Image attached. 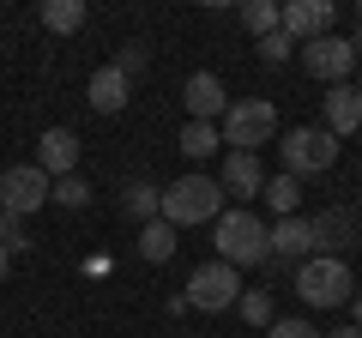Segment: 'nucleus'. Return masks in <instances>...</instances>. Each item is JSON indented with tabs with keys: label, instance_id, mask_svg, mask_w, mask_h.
Returning a JSON list of instances; mask_svg holds the SVG:
<instances>
[{
	"label": "nucleus",
	"instance_id": "nucleus-1",
	"mask_svg": "<svg viewBox=\"0 0 362 338\" xmlns=\"http://www.w3.org/2000/svg\"><path fill=\"white\" fill-rule=\"evenodd\" d=\"M211 247H218V260L247 272V266H266L272 260V223L247 206H230L218 223H211Z\"/></svg>",
	"mask_w": 362,
	"mask_h": 338
},
{
	"label": "nucleus",
	"instance_id": "nucleus-2",
	"mask_svg": "<svg viewBox=\"0 0 362 338\" xmlns=\"http://www.w3.org/2000/svg\"><path fill=\"white\" fill-rule=\"evenodd\" d=\"M223 218V182L218 175H181L175 187H163V223L194 230V223H218Z\"/></svg>",
	"mask_w": 362,
	"mask_h": 338
},
{
	"label": "nucleus",
	"instance_id": "nucleus-3",
	"mask_svg": "<svg viewBox=\"0 0 362 338\" xmlns=\"http://www.w3.org/2000/svg\"><path fill=\"white\" fill-rule=\"evenodd\" d=\"M296 296L308 302V308H344V302H356V278H350L344 260L314 254V260L296 266Z\"/></svg>",
	"mask_w": 362,
	"mask_h": 338
},
{
	"label": "nucleus",
	"instance_id": "nucleus-4",
	"mask_svg": "<svg viewBox=\"0 0 362 338\" xmlns=\"http://www.w3.org/2000/svg\"><path fill=\"white\" fill-rule=\"evenodd\" d=\"M223 145L230 151H259V145L278 139V109L266 103V97H242V103H230V115L218 121Z\"/></svg>",
	"mask_w": 362,
	"mask_h": 338
},
{
	"label": "nucleus",
	"instance_id": "nucleus-5",
	"mask_svg": "<svg viewBox=\"0 0 362 338\" xmlns=\"http://www.w3.org/2000/svg\"><path fill=\"white\" fill-rule=\"evenodd\" d=\"M278 157H284V175H326V169L338 163V139L326 127H290L284 139H278Z\"/></svg>",
	"mask_w": 362,
	"mask_h": 338
},
{
	"label": "nucleus",
	"instance_id": "nucleus-6",
	"mask_svg": "<svg viewBox=\"0 0 362 338\" xmlns=\"http://www.w3.org/2000/svg\"><path fill=\"white\" fill-rule=\"evenodd\" d=\"M181 296H187V308H199V314H223V308L242 302V272L223 266V260H206V266H194V278H187Z\"/></svg>",
	"mask_w": 362,
	"mask_h": 338
},
{
	"label": "nucleus",
	"instance_id": "nucleus-7",
	"mask_svg": "<svg viewBox=\"0 0 362 338\" xmlns=\"http://www.w3.org/2000/svg\"><path fill=\"white\" fill-rule=\"evenodd\" d=\"M54 194V182L42 175L37 163H13L6 175H0V211L6 218H30V211H42Z\"/></svg>",
	"mask_w": 362,
	"mask_h": 338
},
{
	"label": "nucleus",
	"instance_id": "nucleus-8",
	"mask_svg": "<svg viewBox=\"0 0 362 338\" xmlns=\"http://www.w3.org/2000/svg\"><path fill=\"white\" fill-rule=\"evenodd\" d=\"M296 61L308 66L320 85H350V73H356V42L350 37H314L296 49Z\"/></svg>",
	"mask_w": 362,
	"mask_h": 338
},
{
	"label": "nucleus",
	"instance_id": "nucleus-9",
	"mask_svg": "<svg viewBox=\"0 0 362 338\" xmlns=\"http://www.w3.org/2000/svg\"><path fill=\"white\" fill-rule=\"evenodd\" d=\"M332 18H338L332 0H284L278 30H284L290 42H314V37H332Z\"/></svg>",
	"mask_w": 362,
	"mask_h": 338
},
{
	"label": "nucleus",
	"instance_id": "nucleus-10",
	"mask_svg": "<svg viewBox=\"0 0 362 338\" xmlns=\"http://www.w3.org/2000/svg\"><path fill=\"white\" fill-rule=\"evenodd\" d=\"M308 230H314V254H332V260H344V247L362 242L356 211H350V206H326V211H314Z\"/></svg>",
	"mask_w": 362,
	"mask_h": 338
},
{
	"label": "nucleus",
	"instance_id": "nucleus-11",
	"mask_svg": "<svg viewBox=\"0 0 362 338\" xmlns=\"http://www.w3.org/2000/svg\"><path fill=\"white\" fill-rule=\"evenodd\" d=\"M181 103H187V121H211V127L230 115V91H223L218 73H194L181 85Z\"/></svg>",
	"mask_w": 362,
	"mask_h": 338
},
{
	"label": "nucleus",
	"instance_id": "nucleus-12",
	"mask_svg": "<svg viewBox=\"0 0 362 338\" xmlns=\"http://www.w3.org/2000/svg\"><path fill=\"white\" fill-rule=\"evenodd\" d=\"M37 169L49 175V182L78 175V133H73V127H49V133L37 139Z\"/></svg>",
	"mask_w": 362,
	"mask_h": 338
},
{
	"label": "nucleus",
	"instance_id": "nucleus-13",
	"mask_svg": "<svg viewBox=\"0 0 362 338\" xmlns=\"http://www.w3.org/2000/svg\"><path fill=\"white\" fill-rule=\"evenodd\" d=\"M302 260H314V230H308V218H278L272 223V266H302Z\"/></svg>",
	"mask_w": 362,
	"mask_h": 338
},
{
	"label": "nucleus",
	"instance_id": "nucleus-14",
	"mask_svg": "<svg viewBox=\"0 0 362 338\" xmlns=\"http://www.w3.org/2000/svg\"><path fill=\"white\" fill-rule=\"evenodd\" d=\"M85 97H90V109H97V115H121V109H127V97H133V78L109 61V66H97V73H90Z\"/></svg>",
	"mask_w": 362,
	"mask_h": 338
},
{
	"label": "nucleus",
	"instance_id": "nucleus-15",
	"mask_svg": "<svg viewBox=\"0 0 362 338\" xmlns=\"http://www.w3.org/2000/svg\"><path fill=\"white\" fill-rule=\"evenodd\" d=\"M223 194H242V199H254V194H266V163H259V151H223Z\"/></svg>",
	"mask_w": 362,
	"mask_h": 338
},
{
	"label": "nucleus",
	"instance_id": "nucleus-16",
	"mask_svg": "<svg viewBox=\"0 0 362 338\" xmlns=\"http://www.w3.org/2000/svg\"><path fill=\"white\" fill-rule=\"evenodd\" d=\"M332 139H344V133H362V97L356 85H326V121H320Z\"/></svg>",
	"mask_w": 362,
	"mask_h": 338
},
{
	"label": "nucleus",
	"instance_id": "nucleus-17",
	"mask_svg": "<svg viewBox=\"0 0 362 338\" xmlns=\"http://www.w3.org/2000/svg\"><path fill=\"white\" fill-rule=\"evenodd\" d=\"M175 247H181V230H175V223H163V218L139 223V260L163 266V260H175Z\"/></svg>",
	"mask_w": 362,
	"mask_h": 338
},
{
	"label": "nucleus",
	"instance_id": "nucleus-18",
	"mask_svg": "<svg viewBox=\"0 0 362 338\" xmlns=\"http://www.w3.org/2000/svg\"><path fill=\"white\" fill-rule=\"evenodd\" d=\"M121 206H127L133 223H151V218H163V187H151V182H127Z\"/></svg>",
	"mask_w": 362,
	"mask_h": 338
},
{
	"label": "nucleus",
	"instance_id": "nucleus-19",
	"mask_svg": "<svg viewBox=\"0 0 362 338\" xmlns=\"http://www.w3.org/2000/svg\"><path fill=\"white\" fill-rule=\"evenodd\" d=\"M272 206V218H296V206H302V182L296 175H266V194H259Z\"/></svg>",
	"mask_w": 362,
	"mask_h": 338
},
{
	"label": "nucleus",
	"instance_id": "nucleus-20",
	"mask_svg": "<svg viewBox=\"0 0 362 338\" xmlns=\"http://www.w3.org/2000/svg\"><path fill=\"white\" fill-rule=\"evenodd\" d=\"M218 145H223V133L211 127V121H187V127H181V157H194V163L218 157Z\"/></svg>",
	"mask_w": 362,
	"mask_h": 338
},
{
	"label": "nucleus",
	"instance_id": "nucleus-21",
	"mask_svg": "<svg viewBox=\"0 0 362 338\" xmlns=\"http://www.w3.org/2000/svg\"><path fill=\"white\" fill-rule=\"evenodd\" d=\"M37 18L54 30V37H66V30H78V25H85V0H42V6H37Z\"/></svg>",
	"mask_w": 362,
	"mask_h": 338
},
{
	"label": "nucleus",
	"instance_id": "nucleus-22",
	"mask_svg": "<svg viewBox=\"0 0 362 338\" xmlns=\"http://www.w3.org/2000/svg\"><path fill=\"white\" fill-rule=\"evenodd\" d=\"M278 18H284V6H278V0H247V6H242V25L254 30V37H272V30H278Z\"/></svg>",
	"mask_w": 362,
	"mask_h": 338
},
{
	"label": "nucleus",
	"instance_id": "nucleus-23",
	"mask_svg": "<svg viewBox=\"0 0 362 338\" xmlns=\"http://www.w3.org/2000/svg\"><path fill=\"white\" fill-rule=\"evenodd\" d=\"M49 199H54V206H66V211H85L90 206V182H85V175H61Z\"/></svg>",
	"mask_w": 362,
	"mask_h": 338
},
{
	"label": "nucleus",
	"instance_id": "nucleus-24",
	"mask_svg": "<svg viewBox=\"0 0 362 338\" xmlns=\"http://www.w3.org/2000/svg\"><path fill=\"white\" fill-rule=\"evenodd\" d=\"M254 49H259V61H266V66H284V61H296V49H302V42H290L284 30H272V37H259Z\"/></svg>",
	"mask_w": 362,
	"mask_h": 338
},
{
	"label": "nucleus",
	"instance_id": "nucleus-25",
	"mask_svg": "<svg viewBox=\"0 0 362 338\" xmlns=\"http://www.w3.org/2000/svg\"><path fill=\"white\" fill-rule=\"evenodd\" d=\"M235 308H242L247 326H272V296H266V290H242V302H235Z\"/></svg>",
	"mask_w": 362,
	"mask_h": 338
},
{
	"label": "nucleus",
	"instance_id": "nucleus-26",
	"mask_svg": "<svg viewBox=\"0 0 362 338\" xmlns=\"http://www.w3.org/2000/svg\"><path fill=\"white\" fill-rule=\"evenodd\" d=\"M259 338H326V332H320L314 320H302V314H290V320H272Z\"/></svg>",
	"mask_w": 362,
	"mask_h": 338
},
{
	"label": "nucleus",
	"instance_id": "nucleus-27",
	"mask_svg": "<svg viewBox=\"0 0 362 338\" xmlns=\"http://www.w3.org/2000/svg\"><path fill=\"white\" fill-rule=\"evenodd\" d=\"M145 61H151V49H145V42L139 37H133V42H121V49H115V66H121V73H145Z\"/></svg>",
	"mask_w": 362,
	"mask_h": 338
},
{
	"label": "nucleus",
	"instance_id": "nucleus-28",
	"mask_svg": "<svg viewBox=\"0 0 362 338\" xmlns=\"http://www.w3.org/2000/svg\"><path fill=\"white\" fill-rule=\"evenodd\" d=\"M0 247H6V254H25V247H30L25 218H6V211H0Z\"/></svg>",
	"mask_w": 362,
	"mask_h": 338
},
{
	"label": "nucleus",
	"instance_id": "nucleus-29",
	"mask_svg": "<svg viewBox=\"0 0 362 338\" xmlns=\"http://www.w3.org/2000/svg\"><path fill=\"white\" fill-rule=\"evenodd\" d=\"M326 338H362V332H356V326H332V332H326Z\"/></svg>",
	"mask_w": 362,
	"mask_h": 338
},
{
	"label": "nucleus",
	"instance_id": "nucleus-30",
	"mask_svg": "<svg viewBox=\"0 0 362 338\" xmlns=\"http://www.w3.org/2000/svg\"><path fill=\"white\" fill-rule=\"evenodd\" d=\"M6 272H13V254H6V247H0V284H6Z\"/></svg>",
	"mask_w": 362,
	"mask_h": 338
},
{
	"label": "nucleus",
	"instance_id": "nucleus-31",
	"mask_svg": "<svg viewBox=\"0 0 362 338\" xmlns=\"http://www.w3.org/2000/svg\"><path fill=\"white\" fill-rule=\"evenodd\" d=\"M350 308H356V320H350V326H356V332H362V302H350Z\"/></svg>",
	"mask_w": 362,
	"mask_h": 338
},
{
	"label": "nucleus",
	"instance_id": "nucleus-32",
	"mask_svg": "<svg viewBox=\"0 0 362 338\" xmlns=\"http://www.w3.org/2000/svg\"><path fill=\"white\" fill-rule=\"evenodd\" d=\"M356 97H362V78H356Z\"/></svg>",
	"mask_w": 362,
	"mask_h": 338
},
{
	"label": "nucleus",
	"instance_id": "nucleus-33",
	"mask_svg": "<svg viewBox=\"0 0 362 338\" xmlns=\"http://www.w3.org/2000/svg\"><path fill=\"white\" fill-rule=\"evenodd\" d=\"M356 54H362V37H356Z\"/></svg>",
	"mask_w": 362,
	"mask_h": 338
}]
</instances>
